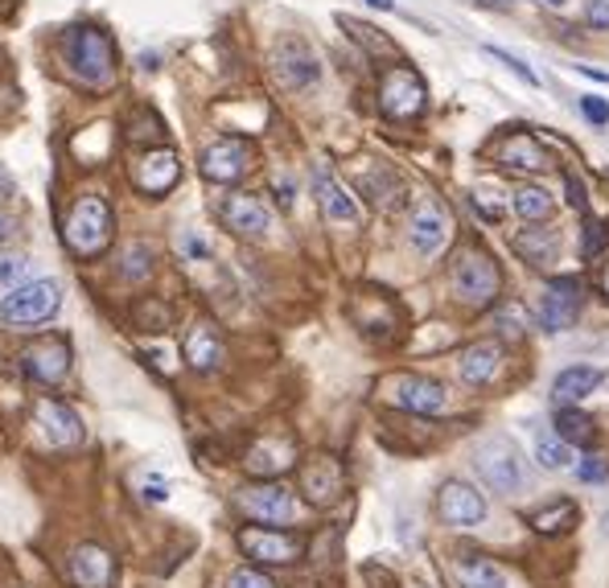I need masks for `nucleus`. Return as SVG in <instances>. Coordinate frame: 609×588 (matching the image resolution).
Wrapping results in <instances>:
<instances>
[{"mask_svg":"<svg viewBox=\"0 0 609 588\" xmlns=\"http://www.w3.org/2000/svg\"><path fill=\"white\" fill-rule=\"evenodd\" d=\"M363 190H366V198H371L375 206H392L395 198L404 193V186H400V178H395L392 169H383V165H380V178H375V173H366Z\"/></svg>","mask_w":609,"mask_h":588,"instance_id":"33","label":"nucleus"},{"mask_svg":"<svg viewBox=\"0 0 609 588\" xmlns=\"http://www.w3.org/2000/svg\"><path fill=\"white\" fill-rule=\"evenodd\" d=\"M494 321H499V333L507 342H519L528 333V317H523V305H499L494 309Z\"/></svg>","mask_w":609,"mask_h":588,"instance_id":"36","label":"nucleus"},{"mask_svg":"<svg viewBox=\"0 0 609 588\" xmlns=\"http://www.w3.org/2000/svg\"><path fill=\"white\" fill-rule=\"evenodd\" d=\"M601 383V370L597 367H569L556 375L552 383V403L560 408H572V403H581L585 396H593V387Z\"/></svg>","mask_w":609,"mask_h":588,"instance_id":"26","label":"nucleus"},{"mask_svg":"<svg viewBox=\"0 0 609 588\" xmlns=\"http://www.w3.org/2000/svg\"><path fill=\"white\" fill-rule=\"evenodd\" d=\"M581 74H589V79H597V82H609L606 70H597V67H581Z\"/></svg>","mask_w":609,"mask_h":588,"instance_id":"48","label":"nucleus"},{"mask_svg":"<svg viewBox=\"0 0 609 588\" xmlns=\"http://www.w3.org/2000/svg\"><path fill=\"white\" fill-rule=\"evenodd\" d=\"M429 108V87L416 67L395 62L380 74V111L387 120H420Z\"/></svg>","mask_w":609,"mask_h":588,"instance_id":"4","label":"nucleus"},{"mask_svg":"<svg viewBox=\"0 0 609 588\" xmlns=\"http://www.w3.org/2000/svg\"><path fill=\"white\" fill-rule=\"evenodd\" d=\"M366 4H371V9H383V13H392L395 9V0H366Z\"/></svg>","mask_w":609,"mask_h":588,"instance_id":"50","label":"nucleus"},{"mask_svg":"<svg viewBox=\"0 0 609 588\" xmlns=\"http://www.w3.org/2000/svg\"><path fill=\"white\" fill-rule=\"evenodd\" d=\"M145 498H149V502H165V498H169V486H161V481H149V486H145Z\"/></svg>","mask_w":609,"mask_h":588,"instance_id":"45","label":"nucleus"},{"mask_svg":"<svg viewBox=\"0 0 609 588\" xmlns=\"http://www.w3.org/2000/svg\"><path fill=\"white\" fill-rule=\"evenodd\" d=\"M601 239H606V235H601V222H593V219H589V235H585V251H589V256H593L597 247H601Z\"/></svg>","mask_w":609,"mask_h":588,"instance_id":"44","label":"nucleus"},{"mask_svg":"<svg viewBox=\"0 0 609 588\" xmlns=\"http://www.w3.org/2000/svg\"><path fill=\"white\" fill-rule=\"evenodd\" d=\"M120 276H124V280H132V285L149 280V276H153V247L149 243H132V247H128V251H124V260H120Z\"/></svg>","mask_w":609,"mask_h":588,"instance_id":"34","label":"nucleus"},{"mask_svg":"<svg viewBox=\"0 0 609 588\" xmlns=\"http://www.w3.org/2000/svg\"><path fill=\"white\" fill-rule=\"evenodd\" d=\"M556 437L564 440V445H577V449H589L597 437V425H593V416H585V411L577 408H560L556 411Z\"/></svg>","mask_w":609,"mask_h":588,"instance_id":"28","label":"nucleus"},{"mask_svg":"<svg viewBox=\"0 0 609 588\" xmlns=\"http://www.w3.org/2000/svg\"><path fill=\"white\" fill-rule=\"evenodd\" d=\"M58 309H62L58 280H29V285H17L9 297H0V321L9 326H41Z\"/></svg>","mask_w":609,"mask_h":588,"instance_id":"5","label":"nucleus"},{"mask_svg":"<svg viewBox=\"0 0 609 588\" xmlns=\"http://www.w3.org/2000/svg\"><path fill=\"white\" fill-rule=\"evenodd\" d=\"M218 215H223L230 231L244 235V239H264L272 231V210L259 202L256 193H230V198H223Z\"/></svg>","mask_w":609,"mask_h":588,"instance_id":"18","label":"nucleus"},{"mask_svg":"<svg viewBox=\"0 0 609 588\" xmlns=\"http://www.w3.org/2000/svg\"><path fill=\"white\" fill-rule=\"evenodd\" d=\"M29 272V260L21 251H0V285H17Z\"/></svg>","mask_w":609,"mask_h":588,"instance_id":"38","label":"nucleus"},{"mask_svg":"<svg viewBox=\"0 0 609 588\" xmlns=\"http://www.w3.org/2000/svg\"><path fill=\"white\" fill-rule=\"evenodd\" d=\"M239 548L247 551V560L259 564H297L301 551H305V539L288 531H272V527H244Z\"/></svg>","mask_w":609,"mask_h":588,"instance_id":"16","label":"nucleus"},{"mask_svg":"<svg viewBox=\"0 0 609 588\" xmlns=\"http://www.w3.org/2000/svg\"><path fill=\"white\" fill-rule=\"evenodd\" d=\"M449 231H453V215H449L445 202L436 198H420L416 210H412V222H407V239L420 256H436L445 247Z\"/></svg>","mask_w":609,"mask_h":588,"instance_id":"15","label":"nucleus"},{"mask_svg":"<svg viewBox=\"0 0 609 588\" xmlns=\"http://www.w3.org/2000/svg\"><path fill=\"white\" fill-rule=\"evenodd\" d=\"M186 251H190V256H206V243L190 235V239H186Z\"/></svg>","mask_w":609,"mask_h":588,"instance_id":"46","label":"nucleus"},{"mask_svg":"<svg viewBox=\"0 0 609 588\" xmlns=\"http://www.w3.org/2000/svg\"><path fill=\"white\" fill-rule=\"evenodd\" d=\"M111 235H116V215H111L108 198H99V193L75 198L67 227H62V239H67L70 251L82 256V260H91V256H99L111 243Z\"/></svg>","mask_w":609,"mask_h":588,"instance_id":"3","label":"nucleus"},{"mask_svg":"<svg viewBox=\"0 0 609 588\" xmlns=\"http://www.w3.org/2000/svg\"><path fill=\"white\" fill-rule=\"evenodd\" d=\"M67 572L75 588H111V580H116V560H111L108 548L82 544V548L70 551Z\"/></svg>","mask_w":609,"mask_h":588,"instance_id":"21","label":"nucleus"},{"mask_svg":"<svg viewBox=\"0 0 609 588\" xmlns=\"http://www.w3.org/2000/svg\"><path fill=\"white\" fill-rule=\"evenodd\" d=\"M136 321H140V329H149V333H161V329L169 326V305L140 301L136 305Z\"/></svg>","mask_w":609,"mask_h":588,"instance_id":"37","label":"nucleus"},{"mask_svg":"<svg viewBox=\"0 0 609 588\" xmlns=\"http://www.w3.org/2000/svg\"><path fill=\"white\" fill-rule=\"evenodd\" d=\"M13 193V178L9 173H0V198H9Z\"/></svg>","mask_w":609,"mask_h":588,"instance_id":"49","label":"nucleus"},{"mask_svg":"<svg viewBox=\"0 0 609 588\" xmlns=\"http://www.w3.org/2000/svg\"><path fill=\"white\" fill-rule=\"evenodd\" d=\"M313 198H317V206H322V215L330 222H358V202L325 165H313Z\"/></svg>","mask_w":609,"mask_h":588,"instance_id":"23","label":"nucleus"},{"mask_svg":"<svg viewBox=\"0 0 609 588\" xmlns=\"http://www.w3.org/2000/svg\"><path fill=\"white\" fill-rule=\"evenodd\" d=\"M338 21H342V29H351L354 41H363L371 54H392L395 58V46L387 38H380V29L363 26V21H354V17H338Z\"/></svg>","mask_w":609,"mask_h":588,"instance_id":"35","label":"nucleus"},{"mask_svg":"<svg viewBox=\"0 0 609 588\" xmlns=\"http://www.w3.org/2000/svg\"><path fill=\"white\" fill-rule=\"evenodd\" d=\"M223 358H227V346H223V333H218L210 321H198V326L186 333V362H190L194 370H203V375H210V370L223 367Z\"/></svg>","mask_w":609,"mask_h":588,"instance_id":"24","label":"nucleus"},{"mask_svg":"<svg viewBox=\"0 0 609 588\" xmlns=\"http://www.w3.org/2000/svg\"><path fill=\"white\" fill-rule=\"evenodd\" d=\"M177 178H181V161L169 149H153L132 165V186L140 193H149V198L169 193L177 186Z\"/></svg>","mask_w":609,"mask_h":588,"instance_id":"19","label":"nucleus"},{"mask_svg":"<svg viewBox=\"0 0 609 588\" xmlns=\"http://www.w3.org/2000/svg\"><path fill=\"white\" fill-rule=\"evenodd\" d=\"M4 235H9V222H4V219H0V239H4Z\"/></svg>","mask_w":609,"mask_h":588,"instance_id":"53","label":"nucleus"},{"mask_svg":"<svg viewBox=\"0 0 609 588\" xmlns=\"http://www.w3.org/2000/svg\"><path fill=\"white\" fill-rule=\"evenodd\" d=\"M581 280L572 276H556L543 285V297H540V326L548 333H564L569 326H577L581 317Z\"/></svg>","mask_w":609,"mask_h":588,"instance_id":"11","label":"nucleus"},{"mask_svg":"<svg viewBox=\"0 0 609 588\" xmlns=\"http://www.w3.org/2000/svg\"><path fill=\"white\" fill-rule=\"evenodd\" d=\"M536 4H540V9H564L569 0H536Z\"/></svg>","mask_w":609,"mask_h":588,"instance_id":"52","label":"nucleus"},{"mask_svg":"<svg viewBox=\"0 0 609 588\" xmlns=\"http://www.w3.org/2000/svg\"><path fill=\"white\" fill-rule=\"evenodd\" d=\"M536 457H540V466L543 469H564L569 466V445L556 437V428H540L536 432Z\"/></svg>","mask_w":609,"mask_h":588,"instance_id":"32","label":"nucleus"},{"mask_svg":"<svg viewBox=\"0 0 609 588\" xmlns=\"http://www.w3.org/2000/svg\"><path fill=\"white\" fill-rule=\"evenodd\" d=\"M502 367V346L499 342H474L461 350V362H458V375L461 383L470 387H487Z\"/></svg>","mask_w":609,"mask_h":588,"instance_id":"25","label":"nucleus"},{"mask_svg":"<svg viewBox=\"0 0 609 588\" xmlns=\"http://www.w3.org/2000/svg\"><path fill=\"white\" fill-rule=\"evenodd\" d=\"M17 362H21V370H26L33 383L58 387L70 375V338H62V333H41V338H33V342L17 355Z\"/></svg>","mask_w":609,"mask_h":588,"instance_id":"9","label":"nucleus"},{"mask_svg":"<svg viewBox=\"0 0 609 588\" xmlns=\"http://www.w3.org/2000/svg\"><path fill=\"white\" fill-rule=\"evenodd\" d=\"M577 474H581V481H606L609 478V461L606 457H597V452H589Z\"/></svg>","mask_w":609,"mask_h":588,"instance_id":"42","label":"nucleus"},{"mask_svg":"<svg viewBox=\"0 0 609 588\" xmlns=\"http://www.w3.org/2000/svg\"><path fill=\"white\" fill-rule=\"evenodd\" d=\"M227 588H276L264 572H256V568H239V572H230Z\"/></svg>","mask_w":609,"mask_h":588,"instance_id":"39","label":"nucleus"},{"mask_svg":"<svg viewBox=\"0 0 609 588\" xmlns=\"http://www.w3.org/2000/svg\"><path fill=\"white\" fill-rule=\"evenodd\" d=\"M597 285H601V297L609 301V263L601 268V276H597Z\"/></svg>","mask_w":609,"mask_h":588,"instance_id":"47","label":"nucleus"},{"mask_svg":"<svg viewBox=\"0 0 609 588\" xmlns=\"http://www.w3.org/2000/svg\"><path fill=\"white\" fill-rule=\"evenodd\" d=\"M528 522H531V527H536L540 535H560V531H569L572 522H577V502H569V498H560V502H552V507L531 510Z\"/></svg>","mask_w":609,"mask_h":588,"instance_id":"31","label":"nucleus"},{"mask_svg":"<svg viewBox=\"0 0 609 588\" xmlns=\"http://www.w3.org/2000/svg\"><path fill=\"white\" fill-rule=\"evenodd\" d=\"M581 111H585V120L589 123H609V99H601V96H581Z\"/></svg>","mask_w":609,"mask_h":588,"instance_id":"40","label":"nucleus"},{"mask_svg":"<svg viewBox=\"0 0 609 588\" xmlns=\"http://www.w3.org/2000/svg\"><path fill=\"white\" fill-rule=\"evenodd\" d=\"M511 210L523 222H543V219H552L556 202L543 186H519V190L511 193Z\"/></svg>","mask_w":609,"mask_h":588,"instance_id":"29","label":"nucleus"},{"mask_svg":"<svg viewBox=\"0 0 609 588\" xmlns=\"http://www.w3.org/2000/svg\"><path fill=\"white\" fill-rule=\"evenodd\" d=\"M383 399L400 411H412V416H441L449 408L445 383H436L429 375H392L383 383Z\"/></svg>","mask_w":609,"mask_h":588,"instance_id":"7","label":"nucleus"},{"mask_svg":"<svg viewBox=\"0 0 609 588\" xmlns=\"http://www.w3.org/2000/svg\"><path fill=\"white\" fill-rule=\"evenodd\" d=\"M67 67L70 74L87 87H108L116 79V46H111V33L104 26H70L67 29Z\"/></svg>","mask_w":609,"mask_h":588,"instance_id":"1","label":"nucleus"},{"mask_svg":"<svg viewBox=\"0 0 609 588\" xmlns=\"http://www.w3.org/2000/svg\"><path fill=\"white\" fill-rule=\"evenodd\" d=\"M33 416H38V428L46 432L50 445H58V449L82 445V420L70 403H62V399H38V403H33Z\"/></svg>","mask_w":609,"mask_h":588,"instance_id":"20","label":"nucleus"},{"mask_svg":"<svg viewBox=\"0 0 609 588\" xmlns=\"http://www.w3.org/2000/svg\"><path fill=\"white\" fill-rule=\"evenodd\" d=\"M272 74L285 91H310L322 79V62L305 38H281L272 46Z\"/></svg>","mask_w":609,"mask_h":588,"instance_id":"8","label":"nucleus"},{"mask_svg":"<svg viewBox=\"0 0 609 588\" xmlns=\"http://www.w3.org/2000/svg\"><path fill=\"white\" fill-rule=\"evenodd\" d=\"M256 165V149L252 140L244 137H218L215 144H206L203 157H198V169H203L206 181H218V186H230L252 173Z\"/></svg>","mask_w":609,"mask_h":588,"instance_id":"10","label":"nucleus"},{"mask_svg":"<svg viewBox=\"0 0 609 588\" xmlns=\"http://www.w3.org/2000/svg\"><path fill=\"white\" fill-rule=\"evenodd\" d=\"M490 54L499 58V62H507V67H511L514 74H519V79L528 82V87H540V79H536V74H531V67H528V62H523V58L507 54V50H499V46H490Z\"/></svg>","mask_w":609,"mask_h":588,"instance_id":"41","label":"nucleus"},{"mask_svg":"<svg viewBox=\"0 0 609 588\" xmlns=\"http://www.w3.org/2000/svg\"><path fill=\"white\" fill-rule=\"evenodd\" d=\"M474 466H478V478L487 481L490 490L514 494L519 486H523V457H519V449H514V440L502 437V432H494V437H487L482 445H478Z\"/></svg>","mask_w":609,"mask_h":588,"instance_id":"6","label":"nucleus"},{"mask_svg":"<svg viewBox=\"0 0 609 588\" xmlns=\"http://www.w3.org/2000/svg\"><path fill=\"white\" fill-rule=\"evenodd\" d=\"M449 285L453 297L470 309H490L502 297V272L499 263L490 260V251H482L478 243L461 247L453 263H449Z\"/></svg>","mask_w":609,"mask_h":588,"instance_id":"2","label":"nucleus"},{"mask_svg":"<svg viewBox=\"0 0 609 588\" xmlns=\"http://www.w3.org/2000/svg\"><path fill=\"white\" fill-rule=\"evenodd\" d=\"M244 466H247V474H256V478H264V481L281 478L285 469L297 466V445L288 437H264L247 449Z\"/></svg>","mask_w":609,"mask_h":588,"instance_id":"22","label":"nucleus"},{"mask_svg":"<svg viewBox=\"0 0 609 588\" xmlns=\"http://www.w3.org/2000/svg\"><path fill=\"white\" fill-rule=\"evenodd\" d=\"M301 494H305V502L313 507H334L342 494H346V469H342L338 457H310L305 466H301Z\"/></svg>","mask_w":609,"mask_h":588,"instance_id":"13","label":"nucleus"},{"mask_svg":"<svg viewBox=\"0 0 609 588\" xmlns=\"http://www.w3.org/2000/svg\"><path fill=\"white\" fill-rule=\"evenodd\" d=\"M458 580L461 588H507V576H502L499 564L482 560V556H465L458 564Z\"/></svg>","mask_w":609,"mask_h":588,"instance_id":"30","label":"nucleus"},{"mask_svg":"<svg viewBox=\"0 0 609 588\" xmlns=\"http://www.w3.org/2000/svg\"><path fill=\"white\" fill-rule=\"evenodd\" d=\"M514 251L531 263V268H548V263L560 260V231H523L514 239Z\"/></svg>","mask_w":609,"mask_h":588,"instance_id":"27","label":"nucleus"},{"mask_svg":"<svg viewBox=\"0 0 609 588\" xmlns=\"http://www.w3.org/2000/svg\"><path fill=\"white\" fill-rule=\"evenodd\" d=\"M585 21H589V29H609V0H589Z\"/></svg>","mask_w":609,"mask_h":588,"instance_id":"43","label":"nucleus"},{"mask_svg":"<svg viewBox=\"0 0 609 588\" xmlns=\"http://www.w3.org/2000/svg\"><path fill=\"white\" fill-rule=\"evenodd\" d=\"M487 157L494 165H502V169H511V173H548V165H552L540 140L531 137V132H523V128L502 132L487 149Z\"/></svg>","mask_w":609,"mask_h":588,"instance_id":"12","label":"nucleus"},{"mask_svg":"<svg viewBox=\"0 0 609 588\" xmlns=\"http://www.w3.org/2000/svg\"><path fill=\"white\" fill-rule=\"evenodd\" d=\"M235 507L244 510L247 519H256V522H293V515H297V502H293V494H288L281 481L244 486L239 498H235Z\"/></svg>","mask_w":609,"mask_h":588,"instance_id":"14","label":"nucleus"},{"mask_svg":"<svg viewBox=\"0 0 609 588\" xmlns=\"http://www.w3.org/2000/svg\"><path fill=\"white\" fill-rule=\"evenodd\" d=\"M436 507H441V519H445L449 527H478L490 510L487 494H478V486H470V481H445Z\"/></svg>","mask_w":609,"mask_h":588,"instance_id":"17","label":"nucleus"},{"mask_svg":"<svg viewBox=\"0 0 609 588\" xmlns=\"http://www.w3.org/2000/svg\"><path fill=\"white\" fill-rule=\"evenodd\" d=\"M478 4H482V9H507L511 0H478Z\"/></svg>","mask_w":609,"mask_h":588,"instance_id":"51","label":"nucleus"}]
</instances>
